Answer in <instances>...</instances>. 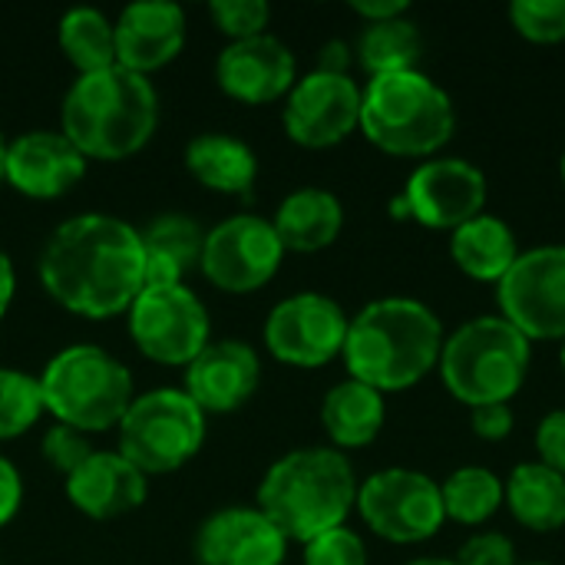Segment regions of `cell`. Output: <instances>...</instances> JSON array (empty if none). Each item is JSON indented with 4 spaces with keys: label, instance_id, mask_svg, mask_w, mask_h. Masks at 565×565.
Returning a JSON list of instances; mask_svg holds the SVG:
<instances>
[{
    "label": "cell",
    "instance_id": "obj_1",
    "mask_svg": "<svg viewBox=\"0 0 565 565\" xmlns=\"http://www.w3.org/2000/svg\"><path fill=\"white\" fill-rule=\"evenodd\" d=\"M36 275L43 291L70 315L89 321L126 315L146 288L142 235L103 212L66 218L50 232Z\"/></svg>",
    "mask_w": 565,
    "mask_h": 565
},
{
    "label": "cell",
    "instance_id": "obj_2",
    "mask_svg": "<svg viewBox=\"0 0 565 565\" xmlns=\"http://www.w3.org/2000/svg\"><path fill=\"white\" fill-rule=\"evenodd\" d=\"M440 315L407 295H387L351 315L341 361L351 381L374 391L401 394L427 381L444 351Z\"/></svg>",
    "mask_w": 565,
    "mask_h": 565
},
{
    "label": "cell",
    "instance_id": "obj_3",
    "mask_svg": "<svg viewBox=\"0 0 565 565\" xmlns=\"http://www.w3.org/2000/svg\"><path fill=\"white\" fill-rule=\"evenodd\" d=\"M159 129V93L149 76L109 66L76 76L63 96L60 132L99 162H122L149 146Z\"/></svg>",
    "mask_w": 565,
    "mask_h": 565
},
{
    "label": "cell",
    "instance_id": "obj_4",
    "mask_svg": "<svg viewBox=\"0 0 565 565\" xmlns=\"http://www.w3.org/2000/svg\"><path fill=\"white\" fill-rule=\"evenodd\" d=\"M358 487L348 454L334 447H298L265 470L255 507L285 533L288 543L305 546L328 530L348 526Z\"/></svg>",
    "mask_w": 565,
    "mask_h": 565
},
{
    "label": "cell",
    "instance_id": "obj_5",
    "mask_svg": "<svg viewBox=\"0 0 565 565\" xmlns=\"http://www.w3.org/2000/svg\"><path fill=\"white\" fill-rule=\"evenodd\" d=\"M364 139L394 159H434L457 132L450 93L424 70L371 76L361 86Z\"/></svg>",
    "mask_w": 565,
    "mask_h": 565
},
{
    "label": "cell",
    "instance_id": "obj_6",
    "mask_svg": "<svg viewBox=\"0 0 565 565\" xmlns=\"http://www.w3.org/2000/svg\"><path fill=\"white\" fill-rule=\"evenodd\" d=\"M533 367V341L500 315H477L444 338L437 374L447 394L470 407L513 404Z\"/></svg>",
    "mask_w": 565,
    "mask_h": 565
},
{
    "label": "cell",
    "instance_id": "obj_7",
    "mask_svg": "<svg viewBox=\"0 0 565 565\" xmlns=\"http://www.w3.org/2000/svg\"><path fill=\"white\" fill-rule=\"evenodd\" d=\"M40 391L46 414L86 437L119 427L136 401L132 371L96 344H70L56 351L40 374Z\"/></svg>",
    "mask_w": 565,
    "mask_h": 565
},
{
    "label": "cell",
    "instance_id": "obj_8",
    "mask_svg": "<svg viewBox=\"0 0 565 565\" xmlns=\"http://www.w3.org/2000/svg\"><path fill=\"white\" fill-rule=\"evenodd\" d=\"M209 417L182 387H156L139 394L119 420V454L146 477L185 467L205 444Z\"/></svg>",
    "mask_w": 565,
    "mask_h": 565
},
{
    "label": "cell",
    "instance_id": "obj_9",
    "mask_svg": "<svg viewBox=\"0 0 565 565\" xmlns=\"http://www.w3.org/2000/svg\"><path fill=\"white\" fill-rule=\"evenodd\" d=\"M354 510L374 536L394 546L427 543L447 526L440 483L414 467H384L361 480Z\"/></svg>",
    "mask_w": 565,
    "mask_h": 565
},
{
    "label": "cell",
    "instance_id": "obj_10",
    "mask_svg": "<svg viewBox=\"0 0 565 565\" xmlns=\"http://www.w3.org/2000/svg\"><path fill=\"white\" fill-rule=\"evenodd\" d=\"M490 179L463 156H434L411 169L401 195L391 202L394 218H411L434 232H454L487 212Z\"/></svg>",
    "mask_w": 565,
    "mask_h": 565
},
{
    "label": "cell",
    "instance_id": "obj_11",
    "mask_svg": "<svg viewBox=\"0 0 565 565\" xmlns=\"http://www.w3.org/2000/svg\"><path fill=\"white\" fill-rule=\"evenodd\" d=\"M126 315L139 354L166 367H189L212 341L209 311L189 285H149Z\"/></svg>",
    "mask_w": 565,
    "mask_h": 565
},
{
    "label": "cell",
    "instance_id": "obj_12",
    "mask_svg": "<svg viewBox=\"0 0 565 565\" xmlns=\"http://www.w3.org/2000/svg\"><path fill=\"white\" fill-rule=\"evenodd\" d=\"M497 315L536 341H565V245L520 252L497 285Z\"/></svg>",
    "mask_w": 565,
    "mask_h": 565
},
{
    "label": "cell",
    "instance_id": "obj_13",
    "mask_svg": "<svg viewBox=\"0 0 565 565\" xmlns=\"http://www.w3.org/2000/svg\"><path fill=\"white\" fill-rule=\"evenodd\" d=\"M351 315L321 291H298L281 298L262 328L265 351L288 367L318 371L341 358Z\"/></svg>",
    "mask_w": 565,
    "mask_h": 565
},
{
    "label": "cell",
    "instance_id": "obj_14",
    "mask_svg": "<svg viewBox=\"0 0 565 565\" xmlns=\"http://www.w3.org/2000/svg\"><path fill=\"white\" fill-rule=\"evenodd\" d=\"M285 255L271 218L238 212L205 232L199 271L225 295H252L278 275Z\"/></svg>",
    "mask_w": 565,
    "mask_h": 565
},
{
    "label": "cell",
    "instance_id": "obj_15",
    "mask_svg": "<svg viewBox=\"0 0 565 565\" xmlns=\"http://www.w3.org/2000/svg\"><path fill=\"white\" fill-rule=\"evenodd\" d=\"M285 136L301 149L341 146L361 126V86L351 73L311 70L298 76L281 106Z\"/></svg>",
    "mask_w": 565,
    "mask_h": 565
},
{
    "label": "cell",
    "instance_id": "obj_16",
    "mask_svg": "<svg viewBox=\"0 0 565 565\" xmlns=\"http://www.w3.org/2000/svg\"><path fill=\"white\" fill-rule=\"evenodd\" d=\"M218 89L245 106H268L291 93L298 83V60L275 33L228 43L215 60Z\"/></svg>",
    "mask_w": 565,
    "mask_h": 565
},
{
    "label": "cell",
    "instance_id": "obj_17",
    "mask_svg": "<svg viewBox=\"0 0 565 565\" xmlns=\"http://www.w3.org/2000/svg\"><path fill=\"white\" fill-rule=\"evenodd\" d=\"M86 156L63 136L50 129H33L7 142L3 182L36 202H53L73 192L86 175Z\"/></svg>",
    "mask_w": 565,
    "mask_h": 565
},
{
    "label": "cell",
    "instance_id": "obj_18",
    "mask_svg": "<svg viewBox=\"0 0 565 565\" xmlns=\"http://www.w3.org/2000/svg\"><path fill=\"white\" fill-rule=\"evenodd\" d=\"M285 533L258 507H225L202 520L195 533L199 565H285Z\"/></svg>",
    "mask_w": 565,
    "mask_h": 565
},
{
    "label": "cell",
    "instance_id": "obj_19",
    "mask_svg": "<svg viewBox=\"0 0 565 565\" xmlns=\"http://www.w3.org/2000/svg\"><path fill=\"white\" fill-rule=\"evenodd\" d=\"M262 384V358L248 341H209L185 367V394L209 414H232L245 407Z\"/></svg>",
    "mask_w": 565,
    "mask_h": 565
},
{
    "label": "cell",
    "instance_id": "obj_20",
    "mask_svg": "<svg viewBox=\"0 0 565 565\" xmlns=\"http://www.w3.org/2000/svg\"><path fill=\"white\" fill-rule=\"evenodd\" d=\"M116 23V66L149 76L169 66L185 46V10L172 0H139L122 7Z\"/></svg>",
    "mask_w": 565,
    "mask_h": 565
},
{
    "label": "cell",
    "instance_id": "obj_21",
    "mask_svg": "<svg viewBox=\"0 0 565 565\" xmlns=\"http://www.w3.org/2000/svg\"><path fill=\"white\" fill-rule=\"evenodd\" d=\"M66 500L89 520H116L139 510L149 497V477L119 450H93L63 483Z\"/></svg>",
    "mask_w": 565,
    "mask_h": 565
},
{
    "label": "cell",
    "instance_id": "obj_22",
    "mask_svg": "<svg viewBox=\"0 0 565 565\" xmlns=\"http://www.w3.org/2000/svg\"><path fill=\"white\" fill-rule=\"evenodd\" d=\"M447 252H450V262L457 265V271L467 275L470 281L500 285L523 248H520L516 228L507 218L483 212L450 232Z\"/></svg>",
    "mask_w": 565,
    "mask_h": 565
},
{
    "label": "cell",
    "instance_id": "obj_23",
    "mask_svg": "<svg viewBox=\"0 0 565 565\" xmlns=\"http://www.w3.org/2000/svg\"><path fill=\"white\" fill-rule=\"evenodd\" d=\"M285 252L295 255H315L331 248L344 232V205L334 192L305 185L288 192L271 218Z\"/></svg>",
    "mask_w": 565,
    "mask_h": 565
},
{
    "label": "cell",
    "instance_id": "obj_24",
    "mask_svg": "<svg viewBox=\"0 0 565 565\" xmlns=\"http://www.w3.org/2000/svg\"><path fill=\"white\" fill-rule=\"evenodd\" d=\"M185 169L209 192L248 199L258 179V156L232 132H199L185 146Z\"/></svg>",
    "mask_w": 565,
    "mask_h": 565
},
{
    "label": "cell",
    "instance_id": "obj_25",
    "mask_svg": "<svg viewBox=\"0 0 565 565\" xmlns=\"http://www.w3.org/2000/svg\"><path fill=\"white\" fill-rule=\"evenodd\" d=\"M318 417L334 450H364L381 437L387 424V397L361 381L344 377L324 394Z\"/></svg>",
    "mask_w": 565,
    "mask_h": 565
},
{
    "label": "cell",
    "instance_id": "obj_26",
    "mask_svg": "<svg viewBox=\"0 0 565 565\" xmlns=\"http://www.w3.org/2000/svg\"><path fill=\"white\" fill-rule=\"evenodd\" d=\"M139 235H142V255H146V288L185 285V278L199 271L205 228L195 218L182 212H166L152 218Z\"/></svg>",
    "mask_w": 565,
    "mask_h": 565
},
{
    "label": "cell",
    "instance_id": "obj_27",
    "mask_svg": "<svg viewBox=\"0 0 565 565\" xmlns=\"http://www.w3.org/2000/svg\"><path fill=\"white\" fill-rule=\"evenodd\" d=\"M503 510L530 533H559L565 526V477L540 460L516 463L503 480Z\"/></svg>",
    "mask_w": 565,
    "mask_h": 565
},
{
    "label": "cell",
    "instance_id": "obj_28",
    "mask_svg": "<svg viewBox=\"0 0 565 565\" xmlns=\"http://www.w3.org/2000/svg\"><path fill=\"white\" fill-rule=\"evenodd\" d=\"M420 56H424V33L411 20V13L384 23H364L354 43V60L361 63L367 79L420 70Z\"/></svg>",
    "mask_w": 565,
    "mask_h": 565
},
{
    "label": "cell",
    "instance_id": "obj_29",
    "mask_svg": "<svg viewBox=\"0 0 565 565\" xmlns=\"http://www.w3.org/2000/svg\"><path fill=\"white\" fill-rule=\"evenodd\" d=\"M56 40L79 76L116 66V23L96 7H73L60 17Z\"/></svg>",
    "mask_w": 565,
    "mask_h": 565
},
{
    "label": "cell",
    "instance_id": "obj_30",
    "mask_svg": "<svg viewBox=\"0 0 565 565\" xmlns=\"http://www.w3.org/2000/svg\"><path fill=\"white\" fill-rule=\"evenodd\" d=\"M440 497L447 523L480 530L503 510V480L490 467L467 463L440 480Z\"/></svg>",
    "mask_w": 565,
    "mask_h": 565
},
{
    "label": "cell",
    "instance_id": "obj_31",
    "mask_svg": "<svg viewBox=\"0 0 565 565\" xmlns=\"http://www.w3.org/2000/svg\"><path fill=\"white\" fill-rule=\"evenodd\" d=\"M43 414L46 407L40 377H30L17 367H0V444L23 437L33 424H40Z\"/></svg>",
    "mask_w": 565,
    "mask_h": 565
},
{
    "label": "cell",
    "instance_id": "obj_32",
    "mask_svg": "<svg viewBox=\"0 0 565 565\" xmlns=\"http://www.w3.org/2000/svg\"><path fill=\"white\" fill-rule=\"evenodd\" d=\"M507 17L510 26L530 43H565V0H513Z\"/></svg>",
    "mask_w": 565,
    "mask_h": 565
},
{
    "label": "cell",
    "instance_id": "obj_33",
    "mask_svg": "<svg viewBox=\"0 0 565 565\" xmlns=\"http://www.w3.org/2000/svg\"><path fill=\"white\" fill-rule=\"evenodd\" d=\"M209 17L228 36V43H235V40H248V36L268 33L271 7L265 0H212L209 3Z\"/></svg>",
    "mask_w": 565,
    "mask_h": 565
},
{
    "label": "cell",
    "instance_id": "obj_34",
    "mask_svg": "<svg viewBox=\"0 0 565 565\" xmlns=\"http://www.w3.org/2000/svg\"><path fill=\"white\" fill-rule=\"evenodd\" d=\"M305 565H367V546L351 526L328 530L305 543Z\"/></svg>",
    "mask_w": 565,
    "mask_h": 565
},
{
    "label": "cell",
    "instance_id": "obj_35",
    "mask_svg": "<svg viewBox=\"0 0 565 565\" xmlns=\"http://www.w3.org/2000/svg\"><path fill=\"white\" fill-rule=\"evenodd\" d=\"M457 565H520L516 543L500 530H477L454 556Z\"/></svg>",
    "mask_w": 565,
    "mask_h": 565
},
{
    "label": "cell",
    "instance_id": "obj_36",
    "mask_svg": "<svg viewBox=\"0 0 565 565\" xmlns=\"http://www.w3.org/2000/svg\"><path fill=\"white\" fill-rule=\"evenodd\" d=\"M93 454V444L86 434L66 427V424H53L46 434H43V460L60 470L63 477H70L86 457Z\"/></svg>",
    "mask_w": 565,
    "mask_h": 565
},
{
    "label": "cell",
    "instance_id": "obj_37",
    "mask_svg": "<svg viewBox=\"0 0 565 565\" xmlns=\"http://www.w3.org/2000/svg\"><path fill=\"white\" fill-rule=\"evenodd\" d=\"M533 447H536V460L543 467L565 477V407L540 417L536 434H533Z\"/></svg>",
    "mask_w": 565,
    "mask_h": 565
},
{
    "label": "cell",
    "instance_id": "obj_38",
    "mask_svg": "<svg viewBox=\"0 0 565 565\" xmlns=\"http://www.w3.org/2000/svg\"><path fill=\"white\" fill-rule=\"evenodd\" d=\"M516 417H513V404H483V407H470V430L487 440V444H500L513 434Z\"/></svg>",
    "mask_w": 565,
    "mask_h": 565
},
{
    "label": "cell",
    "instance_id": "obj_39",
    "mask_svg": "<svg viewBox=\"0 0 565 565\" xmlns=\"http://www.w3.org/2000/svg\"><path fill=\"white\" fill-rule=\"evenodd\" d=\"M23 503V477L20 470L0 454V530L20 513Z\"/></svg>",
    "mask_w": 565,
    "mask_h": 565
},
{
    "label": "cell",
    "instance_id": "obj_40",
    "mask_svg": "<svg viewBox=\"0 0 565 565\" xmlns=\"http://www.w3.org/2000/svg\"><path fill=\"white\" fill-rule=\"evenodd\" d=\"M351 13L361 23H384V20L407 17L411 13V3L407 0H354L351 3Z\"/></svg>",
    "mask_w": 565,
    "mask_h": 565
},
{
    "label": "cell",
    "instance_id": "obj_41",
    "mask_svg": "<svg viewBox=\"0 0 565 565\" xmlns=\"http://www.w3.org/2000/svg\"><path fill=\"white\" fill-rule=\"evenodd\" d=\"M351 63H354V46H348L344 40H328L318 53V66L315 70H324V73H351Z\"/></svg>",
    "mask_w": 565,
    "mask_h": 565
},
{
    "label": "cell",
    "instance_id": "obj_42",
    "mask_svg": "<svg viewBox=\"0 0 565 565\" xmlns=\"http://www.w3.org/2000/svg\"><path fill=\"white\" fill-rule=\"evenodd\" d=\"M13 295H17V268H13L10 255L0 248V321L7 318V311L13 305Z\"/></svg>",
    "mask_w": 565,
    "mask_h": 565
},
{
    "label": "cell",
    "instance_id": "obj_43",
    "mask_svg": "<svg viewBox=\"0 0 565 565\" xmlns=\"http://www.w3.org/2000/svg\"><path fill=\"white\" fill-rule=\"evenodd\" d=\"M404 565H457L454 563V556H420V559H411V563Z\"/></svg>",
    "mask_w": 565,
    "mask_h": 565
},
{
    "label": "cell",
    "instance_id": "obj_44",
    "mask_svg": "<svg viewBox=\"0 0 565 565\" xmlns=\"http://www.w3.org/2000/svg\"><path fill=\"white\" fill-rule=\"evenodd\" d=\"M3 156H7V139L0 132V182H3Z\"/></svg>",
    "mask_w": 565,
    "mask_h": 565
},
{
    "label": "cell",
    "instance_id": "obj_45",
    "mask_svg": "<svg viewBox=\"0 0 565 565\" xmlns=\"http://www.w3.org/2000/svg\"><path fill=\"white\" fill-rule=\"evenodd\" d=\"M559 182H563V189H565V149H563V159H559Z\"/></svg>",
    "mask_w": 565,
    "mask_h": 565
},
{
    "label": "cell",
    "instance_id": "obj_46",
    "mask_svg": "<svg viewBox=\"0 0 565 565\" xmlns=\"http://www.w3.org/2000/svg\"><path fill=\"white\" fill-rule=\"evenodd\" d=\"M559 364H563V374H565V341L559 344Z\"/></svg>",
    "mask_w": 565,
    "mask_h": 565
},
{
    "label": "cell",
    "instance_id": "obj_47",
    "mask_svg": "<svg viewBox=\"0 0 565 565\" xmlns=\"http://www.w3.org/2000/svg\"><path fill=\"white\" fill-rule=\"evenodd\" d=\"M520 565H550V563H520Z\"/></svg>",
    "mask_w": 565,
    "mask_h": 565
}]
</instances>
